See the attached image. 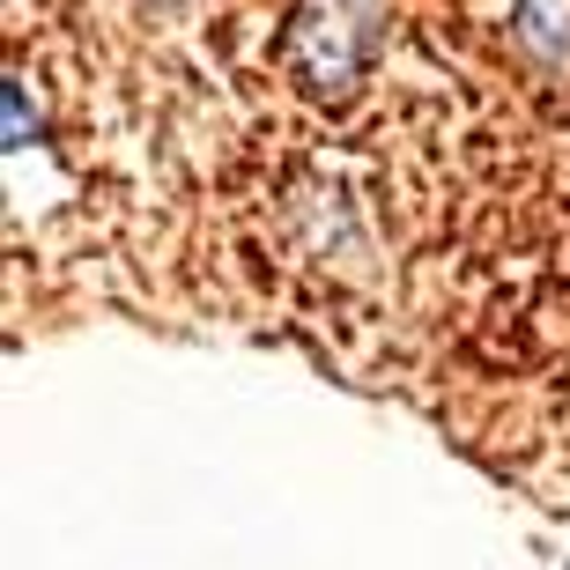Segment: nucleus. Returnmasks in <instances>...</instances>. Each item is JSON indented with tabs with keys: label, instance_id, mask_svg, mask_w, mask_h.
Here are the masks:
<instances>
[{
	"label": "nucleus",
	"instance_id": "nucleus-1",
	"mask_svg": "<svg viewBox=\"0 0 570 570\" xmlns=\"http://www.w3.org/2000/svg\"><path fill=\"white\" fill-rule=\"evenodd\" d=\"M371 45H379V8L371 0H304L289 38H282V60L312 97H341L363 75Z\"/></svg>",
	"mask_w": 570,
	"mask_h": 570
}]
</instances>
